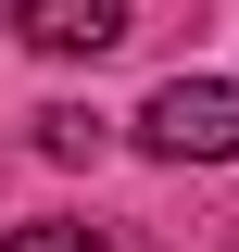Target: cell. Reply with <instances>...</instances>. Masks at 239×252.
Segmentation results:
<instances>
[{"mask_svg":"<svg viewBox=\"0 0 239 252\" xmlns=\"http://www.w3.org/2000/svg\"><path fill=\"white\" fill-rule=\"evenodd\" d=\"M139 152L151 164H239V76H164L139 101Z\"/></svg>","mask_w":239,"mask_h":252,"instance_id":"obj_1","label":"cell"},{"mask_svg":"<svg viewBox=\"0 0 239 252\" xmlns=\"http://www.w3.org/2000/svg\"><path fill=\"white\" fill-rule=\"evenodd\" d=\"M13 38L51 51V63H101L126 38V0H13Z\"/></svg>","mask_w":239,"mask_h":252,"instance_id":"obj_2","label":"cell"},{"mask_svg":"<svg viewBox=\"0 0 239 252\" xmlns=\"http://www.w3.org/2000/svg\"><path fill=\"white\" fill-rule=\"evenodd\" d=\"M38 152H51V164H89V152H101V114L51 101V114H38Z\"/></svg>","mask_w":239,"mask_h":252,"instance_id":"obj_3","label":"cell"},{"mask_svg":"<svg viewBox=\"0 0 239 252\" xmlns=\"http://www.w3.org/2000/svg\"><path fill=\"white\" fill-rule=\"evenodd\" d=\"M0 252H114V240H101V227H76V215H51V227H13Z\"/></svg>","mask_w":239,"mask_h":252,"instance_id":"obj_4","label":"cell"}]
</instances>
